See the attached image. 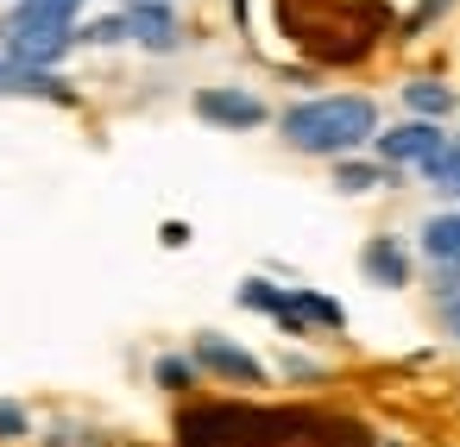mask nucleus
I'll return each instance as SVG.
<instances>
[{"label":"nucleus","instance_id":"12","mask_svg":"<svg viewBox=\"0 0 460 447\" xmlns=\"http://www.w3.org/2000/svg\"><path fill=\"white\" fill-rule=\"evenodd\" d=\"M76 7L83 0H20L13 26H76Z\"/></svg>","mask_w":460,"mask_h":447},{"label":"nucleus","instance_id":"4","mask_svg":"<svg viewBox=\"0 0 460 447\" xmlns=\"http://www.w3.org/2000/svg\"><path fill=\"white\" fill-rule=\"evenodd\" d=\"M190 359H196L202 372L227 378V384H265V365H259L246 346H234L227 334H196V340H190Z\"/></svg>","mask_w":460,"mask_h":447},{"label":"nucleus","instance_id":"6","mask_svg":"<svg viewBox=\"0 0 460 447\" xmlns=\"http://www.w3.org/2000/svg\"><path fill=\"white\" fill-rule=\"evenodd\" d=\"M359 271H366V284H378V290H403V284H410V252H403L391 233H378V240L359 246Z\"/></svg>","mask_w":460,"mask_h":447},{"label":"nucleus","instance_id":"8","mask_svg":"<svg viewBox=\"0 0 460 447\" xmlns=\"http://www.w3.org/2000/svg\"><path fill=\"white\" fill-rule=\"evenodd\" d=\"M0 95H45V101H70V89H64V76H58V70L20 64V57L0 64Z\"/></svg>","mask_w":460,"mask_h":447},{"label":"nucleus","instance_id":"16","mask_svg":"<svg viewBox=\"0 0 460 447\" xmlns=\"http://www.w3.org/2000/svg\"><path fill=\"white\" fill-rule=\"evenodd\" d=\"M240 302L271 315V309H278V284H265V277H246V284H240Z\"/></svg>","mask_w":460,"mask_h":447},{"label":"nucleus","instance_id":"18","mask_svg":"<svg viewBox=\"0 0 460 447\" xmlns=\"http://www.w3.org/2000/svg\"><path fill=\"white\" fill-rule=\"evenodd\" d=\"M441 328L460 340V296H454V302H441Z\"/></svg>","mask_w":460,"mask_h":447},{"label":"nucleus","instance_id":"7","mask_svg":"<svg viewBox=\"0 0 460 447\" xmlns=\"http://www.w3.org/2000/svg\"><path fill=\"white\" fill-rule=\"evenodd\" d=\"M127 26H133V39L146 51H177V13H171V0H133Z\"/></svg>","mask_w":460,"mask_h":447},{"label":"nucleus","instance_id":"14","mask_svg":"<svg viewBox=\"0 0 460 447\" xmlns=\"http://www.w3.org/2000/svg\"><path fill=\"white\" fill-rule=\"evenodd\" d=\"M196 372H202V365H196V359H177V353H164V359L152 365V378H158L164 390H190V384H196Z\"/></svg>","mask_w":460,"mask_h":447},{"label":"nucleus","instance_id":"9","mask_svg":"<svg viewBox=\"0 0 460 447\" xmlns=\"http://www.w3.org/2000/svg\"><path fill=\"white\" fill-rule=\"evenodd\" d=\"M378 183H397V164H385V158H372V164L334 158V189H341V196H366V189H378Z\"/></svg>","mask_w":460,"mask_h":447},{"label":"nucleus","instance_id":"11","mask_svg":"<svg viewBox=\"0 0 460 447\" xmlns=\"http://www.w3.org/2000/svg\"><path fill=\"white\" fill-rule=\"evenodd\" d=\"M403 101H410V114H416V120H447V114H454V89H447V83H435V76L403 83Z\"/></svg>","mask_w":460,"mask_h":447},{"label":"nucleus","instance_id":"1","mask_svg":"<svg viewBox=\"0 0 460 447\" xmlns=\"http://www.w3.org/2000/svg\"><path fill=\"white\" fill-rule=\"evenodd\" d=\"M278 133L303 158H353L359 145L378 139V108L366 95H315L278 114Z\"/></svg>","mask_w":460,"mask_h":447},{"label":"nucleus","instance_id":"13","mask_svg":"<svg viewBox=\"0 0 460 447\" xmlns=\"http://www.w3.org/2000/svg\"><path fill=\"white\" fill-rule=\"evenodd\" d=\"M422 177H429L441 196H460V139H447V145H441V152L422 164Z\"/></svg>","mask_w":460,"mask_h":447},{"label":"nucleus","instance_id":"10","mask_svg":"<svg viewBox=\"0 0 460 447\" xmlns=\"http://www.w3.org/2000/svg\"><path fill=\"white\" fill-rule=\"evenodd\" d=\"M422 252H429L435 265H460V208L422 221Z\"/></svg>","mask_w":460,"mask_h":447},{"label":"nucleus","instance_id":"17","mask_svg":"<svg viewBox=\"0 0 460 447\" xmlns=\"http://www.w3.org/2000/svg\"><path fill=\"white\" fill-rule=\"evenodd\" d=\"M26 434V409L20 403H0V441H20Z\"/></svg>","mask_w":460,"mask_h":447},{"label":"nucleus","instance_id":"15","mask_svg":"<svg viewBox=\"0 0 460 447\" xmlns=\"http://www.w3.org/2000/svg\"><path fill=\"white\" fill-rule=\"evenodd\" d=\"M83 39H89V45H120V39H133V26H127V13H108V20L83 26Z\"/></svg>","mask_w":460,"mask_h":447},{"label":"nucleus","instance_id":"2","mask_svg":"<svg viewBox=\"0 0 460 447\" xmlns=\"http://www.w3.org/2000/svg\"><path fill=\"white\" fill-rule=\"evenodd\" d=\"M196 120H208V127H221V133H252V127H265L271 114H265V101L252 95V89H234V83H208V89H196Z\"/></svg>","mask_w":460,"mask_h":447},{"label":"nucleus","instance_id":"5","mask_svg":"<svg viewBox=\"0 0 460 447\" xmlns=\"http://www.w3.org/2000/svg\"><path fill=\"white\" fill-rule=\"evenodd\" d=\"M13 39H7V51L20 57V64H39V70H51V64H64L70 57V45L83 39L76 26H7Z\"/></svg>","mask_w":460,"mask_h":447},{"label":"nucleus","instance_id":"3","mask_svg":"<svg viewBox=\"0 0 460 447\" xmlns=\"http://www.w3.org/2000/svg\"><path fill=\"white\" fill-rule=\"evenodd\" d=\"M441 145H447L441 120H397L391 133H378V139H372V152H378L385 164H397V171H410V164L422 171V164H429Z\"/></svg>","mask_w":460,"mask_h":447}]
</instances>
